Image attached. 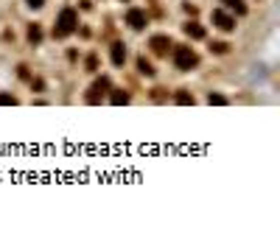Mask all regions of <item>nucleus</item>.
Here are the masks:
<instances>
[{"label":"nucleus","instance_id":"1a4fd4ad","mask_svg":"<svg viewBox=\"0 0 280 246\" xmlns=\"http://www.w3.org/2000/svg\"><path fill=\"white\" fill-rule=\"evenodd\" d=\"M218 3H224L227 8H232L236 14H246V3H244V0H218Z\"/></svg>","mask_w":280,"mask_h":246},{"label":"nucleus","instance_id":"20e7f679","mask_svg":"<svg viewBox=\"0 0 280 246\" xmlns=\"http://www.w3.org/2000/svg\"><path fill=\"white\" fill-rule=\"evenodd\" d=\"M110 90V78L106 76H101L96 81V84L90 87V95H87V104H98V101H101V95H104V92Z\"/></svg>","mask_w":280,"mask_h":246},{"label":"nucleus","instance_id":"ddd939ff","mask_svg":"<svg viewBox=\"0 0 280 246\" xmlns=\"http://www.w3.org/2000/svg\"><path fill=\"white\" fill-rule=\"evenodd\" d=\"M138 70L143 73V76H154V67H152V62H148V59H143V56L138 59Z\"/></svg>","mask_w":280,"mask_h":246},{"label":"nucleus","instance_id":"f3484780","mask_svg":"<svg viewBox=\"0 0 280 246\" xmlns=\"http://www.w3.org/2000/svg\"><path fill=\"white\" fill-rule=\"evenodd\" d=\"M26 3H28L31 8H42V6H45V0H26Z\"/></svg>","mask_w":280,"mask_h":246},{"label":"nucleus","instance_id":"39448f33","mask_svg":"<svg viewBox=\"0 0 280 246\" xmlns=\"http://www.w3.org/2000/svg\"><path fill=\"white\" fill-rule=\"evenodd\" d=\"M148 48H152L157 56H166L168 48H171V39H168L166 34H157V36H152V39H148Z\"/></svg>","mask_w":280,"mask_h":246},{"label":"nucleus","instance_id":"9b49d317","mask_svg":"<svg viewBox=\"0 0 280 246\" xmlns=\"http://www.w3.org/2000/svg\"><path fill=\"white\" fill-rule=\"evenodd\" d=\"M110 101H112V104H115V106H124V104H129V92H124V90H115V92H112V95H110Z\"/></svg>","mask_w":280,"mask_h":246},{"label":"nucleus","instance_id":"6e6552de","mask_svg":"<svg viewBox=\"0 0 280 246\" xmlns=\"http://www.w3.org/2000/svg\"><path fill=\"white\" fill-rule=\"evenodd\" d=\"M182 31H185V34H188L190 39H204V28L199 25V22H188V25H185Z\"/></svg>","mask_w":280,"mask_h":246},{"label":"nucleus","instance_id":"423d86ee","mask_svg":"<svg viewBox=\"0 0 280 246\" xmlns=\"http://www.w3.org/2000/svg\"><path fill=\"white\" fill-rule=\"evenodd\" d=\"M213 25H216V28H222V31H232V28H236V20H232L227 11L216 8V11H213Z\"/></svg>","mask_w":280,"mask_h":246},{"label":"nucleus","instance_id":"7ed1b4c3","mask_svg":"<svg viewBox=\"0 0 280 246\" xmlns=\"http://www.w3.org/2000/svg\"><path fill=\"white\" fill-rule=\"evenodd\" d=\"M126 25L134 31H143L146 28V11H143V8H129V11H126Z\"/></svg>","mask_w":280,"mask_h":246},{"label":"nucleus","instance_id":"f257e3e1","mask_svg":"<svg viewBox=\"0 0 280 246\" xmlns=\"http://www.w3.org/2000/svg\"><path fill=\"white\" fill-rule=\"evenodd\" d=\"M76 25H78V14H76V8H62L59 11V20H56V25H54V36H68V34H73L76 31Z\"/></svg>","mask_w":280,"mask_h":246},{"label":"nucleus","instance_id":"f03ea898","mask_svg":"<svg viewBox=\"0 0 280 246\" xmlns=\"http://www.w3.org/2000/svg\"><path fill=\"white\" fill-rule=\"evenodd\" d=\"M174 64L180 70H194L196 64H199V56H196V50L188 48V45H176L174 48Z\"/></svg>","mask_w":280,"mask_h":246},{"label":"nucleus","instance_id":"dca6fc26","mask_svg":"<svg viewBox=\"0 0 280 246\" xmlns=\"http://www.w3.org/2000/svg\"><path fill=\"white\" fill-rule=\"evenodd\" d=\"M210 50H213V53H227L230 45H227V42H210Z\"/></svg>","mask_w":280,"mask_h":246},{"label":"nucleus","instance_id":"f8f14e48","mask_svg":"<svg viewBox=\"0 0 280 246\" xmlns=\"http://www.w3.org/2000/svg\"><path fill=\"white\" fill-rule=\"evenodd\" d=\"M176 104H180V106H194V95H190V92H185V90H182V92H176Z\"/></svg>","mask_w":280,"mask_h":246},{"label":"nucleus","instance_id":"9d476101","mask_svg":"<svg viewBox=\"0 0 280 246\" xmlns=\"http://www.w3.org/2000/svg\"><path fill=\"white\" fill-rule=\"evenodd\" d=\"M28 42H34V45L42 42V28L36 25V22H31V25H28Z\"/></svg>","mask_w":280,"mask_h":246},{"label":"nucleus","instance_id":"2eb2a0df","mask_svg":"<svg viewBox=\"0 0 280 246\" xmlns=\"http://www.w3.org/2000/svg\"><path fill=\"white\" fill-rule=\"evenodd\" d=\"M14 104H17V98L12 92H0V106H14Z\"/></svg>","mask_w":280,"mask_h":246},{"label":"nucleus","instance_id":"0eeeda50","mask_svg":"<svg viewBox=\"0 0 280 246\" xmlns=\"http://www.w3.org/2000/svg\"><path fill=\"white\" fill-rule=\"evenodd\" d=\"M110 56H112V64H115V67H120V64L126 62V48L120 42H115V45H112V50H110Z\"/></svg>","mask_w":280,"mask_h":246},{"label":"nucleus","instance_id":"4468645a","mask_svg":"<svg viewBox=\"0 0 280 246\" xmlns=\"http://www.w3.org/2000/svg\"><path fill=\"white\" fill-rule=\"evenodd\" d=\"M208 104L210 106H224V104H227V98H224V95H218V92H210V95H208Z\"/></svg>","mask_w":280,"mask_h":246}]
</instances>
